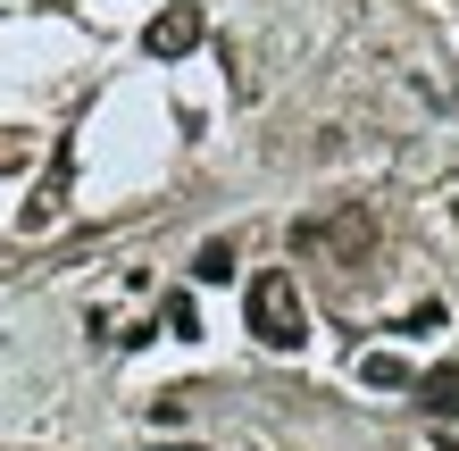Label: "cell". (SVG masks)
Returning a JSON list of instances; mask_svg holds the SVG:
<instances>
[{
    "label": "cell",
    "instance_id": "1",
    "mask_svg": "<svg viewBox=\"0 0 459 451\" xmlns=\"http://www.w3.org/2000/svg\"><path fill=\"white\" fill-rule=\"evenodd\" d=\"M242 317H251V334L267 343V351H301V343H309L301 284H292L284 268H259V276H251V293H242Z\"/></svg>",
    "mask_w": 459,
    "mask_h": 451
},
{
    "label": "cell",
    "instance_id": "2",
    "mask_svg": "<svg viewBox=\"0 0 459 451\" xmlns=\"http://www.w3.org/2000/svg\"><path fill=\"white\" fill-rule=\"evenodd\" d=\"M368 243H376V218H368L359 201H351L342 218H326V226H309V218L292 226V251H334V259H359Z\"/></svg>",
    "mask_w": 459,
    "mask_h": 451
},
{
    "label": "cell",
    "instance_id": "3",
    "mask_svg": "<svg viewBox=\"0 0 459 451\" xmlns=\"http://www.w3.org/2000/svg\"><path fill=\"white\" fill-rule=\"evenodd\" d=\"M201 34H209L201 0H168V9H159V17L143 25V50H151V59H184V50H193Z\"/></svg>",
    "mask_w": 459,
    "mask_h": 451
},
{
    "label": "cell",
    "instance_id": "4",
    "mask_svg": "<svg viewBox=\"0 0 459 451\" xmlns=\"http://www.w3.org/2000/svg\"><path fill=\"white\" fill-rule=\"evenodd\" d=\"M418 402L435 410V418H459V368H426V377H418Z\"/></svg>",
    "mask_w": 459,
    "mask_h": 451
},
{
    "label": "cell",
    "instance_id": "5",
    "mask_svg": "<svg viewBox=\"0 0 459 451\" xmlns=\"http://www.w3.org/2000/svg\"><path fill=\"white\" fill-rule=\"evenodd\" d=\"M193 276H201V284H226V276H234V243H226V234L193 251Z\"/></svg>",
    "mask_w": 459,
    "mask_h": 451
},
{
    "label": "cell",
    "instance_id": "6",
    "mask_svg": "<svg viewBox=\"0 0 459 451\" xmlns=\"http://www.w3.org/2000/svg\"><path fill=\"white\" fill-rule=\"evenodd\" d=\"M359 377H368V385H418V377H410V360H393V351H368V360H359Z\"/></svg>",
    "mask_w": 459,
    "mask_h": 451
},
{
    "label": "cell",
    "instance_id": "7",
    "mask_svg": "<svg viewBox=\"0 0 459 451\" xmlns=\"http://www.w3.org/2000/svg\"><path fill=\"white\" fill-rule=\"evenodd\" d=\"M435 326H443V301H418L410 317H401V334H435Z\"/></svg>",
    "mask_w": 459,
    "mask_h": 451
},
{
    "label": "cell",
    "instance_id": "8",
    "mask_svg": "<svg viewBox=\"0 0 459 451\" xmlns=\"http://www.w3.org/2000/svg\"><path fill=\"white\" fill-rule=\"evenodd\" d=\"M168 334H201V317H193V301H184V293L168 301Z\"/></svg>",
    "mask_w": 459,
    "mask_h": 451
}]
</instances>
